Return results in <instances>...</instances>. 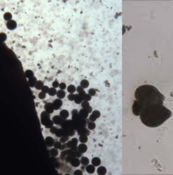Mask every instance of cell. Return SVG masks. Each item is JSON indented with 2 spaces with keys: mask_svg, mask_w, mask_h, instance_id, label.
<instances>
[{
  "mask_svg": "<svg viewBox=\"0 0 173 175\" xmlns=\"http://www.w3.org/2000/svg\"><path fill=\"white\" fill-rule=\"evenodd\" d=\"M135 97L132 111L136 116H140L144 107L157 104H163L165 100L164 95L155 87L150 84H144L137 88Z\"/></svg>",
  "mask_w": 173,
  "mask_h": 175,
  "instance_id": "6da1fadb",
  "label": "cell"
},
{
  "mask_svg": "<svg viewBox=\"0 0 173 175\" xmlns=\"http://www.w3.org/2000/svg\"><path fill=\"white\" fill-rule=\"evenodd\" d=\"M172 111L162 104H157L144 107L140 115L143 124L150 127H156L170 119Z\"/></svg>",
  "mask_w": 173,
  "mask_h": 175,
  "instance_id": "7a4b0ae2",
  "label": "cell"
},
{
  "mask_svg": "<svg viewBox=\"0 0 173 175\" xmlns=\"http://www.w3.org/2000/svg\"><path fill=\"white\" fill-rule=\"evenodd\" d=\"M50 114L46 111H44L41 114V124L44 126L46 128L50 129L53 126L54 122L52 120H50Z\"/></svg>",
  "mask_w": 173,
  "mask_h": 175,
  "instance_id": "3957f363",
  "label": "cell"
},
{
  "mask_svg": "<svg viewBox=\"0 0 173 175\" xmlns=\"http://www.w3.org/2000/svg\"><path fill=\"white\" fill-rule=\"evenodd\" d=\"M63 102L61 99H59V98L56 99L52 103L54 109L55 110H58L60 108V107L63 105Z\"/></svg>",
  "mask_w": 173,
  "mask_h": 175,
  "instance_id": "277c9868",
  "label": "cell"
},
{
  "mask_svg": "<svg viewBox=\"0 0 173 175\" xmlns=\"http://www.w3.org/2000/svg\"><path fill=\"white\" fill-rule=\"evenodd\" d=\"M71 121L72 120H67L65 119L62 124L60 125L62 128L64 130H69V129H73L72 128L71 126Z\"/></svg>",
  "mask_w": 173,
  "mask_h": 175,
  "instance_id": "5b68a950",
  "label": "cell"
},
{
  "mask_svg": "<svg viewBox=\"0 0 173 175\" xmlns=\"http://www.w3.org/2000/svg\"><path fill=\"white\" fill-rule=\"evenodd\" d=\"M77 133L79 135H86L88 136L90 134V132L85 127H80L77 130Z\"/></svg>",
  "mask_w": 173,
  "mask_h": 175,
  "instance_id": "8992f818",
  "label": "cell"
},
{
  "mask_svg": "<svg viewBox=\"0 0 173 175\" xmlns=\"http://www.w3.org/2000/svg\"><path fill=\"white\" fill-rule=\"evenodd\" d=\"M6 26L7 28L9 30H14L17 27V23L14 20H11L9 21H7L6 23Z\"/></svg>",
  "mask_w": 173,
  "mask_h": 175,
  "instance_id": "52a82bcc",
  "label": "cell"
},
{
  "mask_svg": "<svg viewBox=\"0 0 173 175\" xmlns=\"http://www.w3.org/2000/svg\"><path fill=\"white\" fill-rule=\"evenodd\" d=\"M65 120V119H64L60 115H55L52 118V121L54 122V124L57 125H60Z\"/></svg>",
  "mask_w": 173,
  "mask_h": 175,
  "instance_id": "ba28073f",
  "label": "cell"
},
{
  "mask_svg": "<svg viewBox=\"0 0 173 175\" xmlns=\"http://www.w3.org/2000/svg\"><path fill=\"white\" fill-rule=\"evenodd\" d=\"M44 109H45V111H46L47 112L50 113V114H51V113H52L54 110L52 103H50V102L47 103L46 104L44 105Z\"/></svg>",
  "mask_w": 173,
  "mask_h": 175,
  "instance_id": "9c48e42d",
  "label": "cell"
},
{
  "mask_svg": "<svg viewBox=\"0 0 173 175\" xmlns=\"http://www.w3.org/2000/svg\"><path fill=\"white\" fill-rule=\"evenodd\" d=\"M45 141L46 144L48 146V147H52L53 146H54V144L55 143L54 140L51 137H49V136L45 138Z\"/></svg>",
  "mask_w": 173,
  "mask_h": 175,
  "instance_id": "30bf717a",
  "label": "cell"
},
{
  "mask_svg": "<svg viewBox=\"0 0 173 175\" xmlns=\"http://www.w3.org/2000/svg\"><path fill=\"white\" fill-rule=\"evenodd\" d=\"M79 115H80V117L81 118H82V119H86L88 116L89 113L86 110V109L82 108L81 109H80V110L79 111Z\"/></svg>",
  "mask_w": 173,
  "mask_h": 175,
  "instance_id": "8fae6325",
  "label": "cell"
},
{
  "mask_svg": "<svg viewBox=\"0 0 173 175\" xmlns=\"http://www.w3.org/2000/svg\"><path fill=\"white\" fill-rule=\"evenodd\" d=\"M37 81H37V78L34 76L30 78H29V80H28V84H29V86L31 88H33L35 87Z\"/></svg>",
  "mask_w": 173,
  "mask_h": 175,
  "instance_id": "7c38bea8",
  "label": "cell"
},
{
  "mask_svg": "<svg viewBox=\"0 0 173 175\" xmlns=\"http://www.w3.org/2000/svg\"><path fill=\"white\" fill-rule=\"evenodd\" d=\"M70 163H71L72 167H75V168H77V167H78L79 165H80L81 162H80V160L79 159V158L74 157Z\"/></svg>",
  "mask_w": 173,
  "mask_h": 175,
  "instance_id": "4fadbf2b",
  "label": "cell"
},
{
  "mask_svg": "<svg viewBox=\"0 0 173 175\" xmlns=\"http://www.w3.org/2000/svg\"><path fill=\"white\" fill-rule=\"evenodd\" d=\"M78 150L82 153L86 152L87 150V146L85 143H81L78 146Z\"/></svg>",
  "mask_w": 173,
  "mask_h": 175,
  "instance_id": "5bb4252c",
  "label": "cell"
},
{
  "mask_svg": "<svg viewBox=\"0 0 173 175\" xmlns=\"http://www.w3.org/2000/svg\"><path fill=\"white\" fill-rule=\"evenodd\" d=\"M86 171L90 174H92L93 173H94L96 171L95 166H94L93 164L88 165H87V167L86 168Z\"/></svg>",
  "mask_w": 173,
  "mask_h": 175,
  "instance_id": "9a60e30c",
  "label": "cell"
},
{
  "mask_svg": "<svg viewBox=\"0 0 173 175\" xmlns=\"http://www.w3.org/2000/svg\"><path fill=\"white\" fill-rule=\"evenodd\" d=\"M92 164H93L95 167H98L101 164V160L100 158L95 157L93 158L91 160Z\"/></svg>",
  "mask_w": 173,
  "mask_h": 175,
  "instance_id": "2e32d148",
  "label": "cell"
},
{
  "mask_svg": "<svg viewBox=\"0 0 173 175\" xmlns=\"http://www.w3.org/2000/svg\"><path fill=\"white\" fill-rule=\"evenodd\" d=\"M81 119V117H80V115H79V113H75V114L72 115V120L74 121L78 125V122H79V121H80Z\"/></svg>",
  "mask_w": 173,
  "mask_h": 175,
  "instance_id": "e0dca14e",
  "label": "cell"
},
{
  "mask_svg": "<svg viewBox=\"0 0 173 175\" xmlns=\"http://www.w3.org/2000/svg\"><path fill=\"white\" fill-rule=\"evenodd\" d=\"M59 115L64 119H67L69 116V112L67 110L63 109L60 112Z\"/></svg>",
  "mask_w": 173,
  "mask_h": 175,
  "instance_id": "ac0fdd59",
  "label": "cell"
},
{
  "mask_svg": "<svg viewBox=\"0 0 173 175\" xmlns=\"http://www.w3.org/2000/svg\"><path fill=\"white\" fill-rule=\"evenodd\" d=\"M107 169L105 167L103 166H101L99 167L97 169V173L100 175H104L106 174Z\"/></svg>",
  "mask_w": 173,
  "mask_h": 175,
  "instance_id": "d6986e66",
  "label": "cell"
},
{
  "mask_svg": "<svg viewBox=\"0 0 173 175\" xmlns=\"http://www.w3.org/2000/svg\"><path fill=\"white\" fill-rule=\"evenodd\" d=\"M83 101V98L78 93L75 94V98L74 100V102H75V103L77 104H81Z\"/></svg>",
  "mask_w": 173,
  "mask_h": 175,
  "instance_id": "ffe728a7",
  "label": "cell"
},
{
  "mask_svg": "<svg viewBox=\"0 0 173 175\" xmlns=\"http://www.w3.org/2000/svg\"><path fill=\"white\" fill-rule=\"evenodd\" d=\"M81 163L83 166H87L90 163V160L86 157H82L80 160Z\"/></svg>",
  "mask_w": 173,
  "mask_h": 175,
  "instance_id": "44dd1931",
  "label": "cell"
},
{
  "mask_svg": "<svg viewBox=\"0 0 173 175\" xmlns=\"http://www.w3.org/2000/svg\"><path fill=\"white\" fill-rule=\"evenodd\" d=\"M43 86H44L43 82L42 81L39 80V81H37V82L35 85V88H36V89L38 90H42V88L43 87Z\"/></svg>",
  "mask_w": 173,
  "mask_h": 175,
  "instance_id": "7402d4cb",
  "label": "cell"
},
{
  "mask_svg": "<svg viewBox=\"0 0 173 175\" xmlns=\"http://www.w3.org/2000/svg\"><path fill=\"white\" fill-rule=\"evenodd\" d=\"M57 95V97H58V98L62 99H63L65 97V93L64 90H60V89L58 91Z\"/></svg>",
  "mask_w": 173,
  "mask_h": 175,
  "instance_id": "603a6c76",
  "label": "cell"
},
{
  "mask_svg": "<svg viewBox=\"0 0 173 175\" xmlns=\"http://www.w3.org/2000/svg\"><path fill=\"white\" fill-rule=\"evenodd\" d=\"M67 91L70 93H74L76 91V87L73 84H70L67 88Z\"/></svg>",
  "mask_w": 173,
  "mask_h": 175,
  "instance_id": "cb8c5ba5",
  "label": "cell"
},
{
  "mask_svg": "<svg viewBox=\"0 0 173 175\" xmlns=\"http://www.w3.org/2000/svg\"><path fill=\"white\" fill-rule=\"evenodd\" d=\"M4 19L7 21H9L12 20V15L10 12H6L4 14Z\"/></svg>",
  "mask_w": 173,
  "mask_h": 175,
  "instance_id": "d4e9b609",
  "label": "cell"
},
{
  "mask_svg": "<svg viewBox=\"0 0 173 175\" xmlns=\"http://www.w3.org/2000/svg\"><path fill=\"white\" fill-rule=\"evenodd\" d=\"M90 83L86 79H83L80 82V86L84 89H86L88 87Z\"/></svg>",
  "mask_w": 173,
  "mask_h": 175,
  "instance_id": "484cf974",
  "label": "cell"
},
{
  "mask_svg": "<svg viewBox=\"0 0 173 175\" xmlns=\"http://www.w3.org/2000/svg\"><path fill=\"white\" fill-rule=\"evenodd\" d=\"M88 136L80 135L79 138V140L81 143H86L88 141Z\"/></svg>",
  "mask_w": 173,
  "mask_h": 175,
  "instance_id": "4316f807",
  "label": "cell"
},
{
  "mask_svg": "<svg viewBox=\"0 0 173 175\" xmlns=\"http://www.w3.org/2000/svg\"><path fill=\"white\" fill-rule=\"evenodd\" d=\"M25 75L27 78H32V77H34V73L33 72H32V70H30V69H27L25 72Z\"/></svg>",
  "mask_w": 173,
  "mask_h": 175,
  "instance_id": "83f0119b",
  "label": "cell"
},
{
  "mask_svg": "<svg viewBox=\"0 0 173 175\" xmlns=\"http://www.w3.org/2000/svg\"><path fill=\"white\" fill-rule=\"evenodd\" d=\"M50 154L51 157H57L58 154V151L56 148H52L50 150Z\"/></svg>",
  "mask_w": 173,
  "mask_h": 175,
  "instance_id": "f1b7e54d",
  "label": "cell"
},
{
  "mask_svg": "<svg viewBox=\"0 0 173 175\" xmlns=\"http://www.w3.org/2000/svg\"><path fill=\"white\" fill-rule=\"evenodd\" d=\"M57 92L58 91H57V89H56V88L52 87V88H50L48 94L50 96H54L55 95H57Z\"/></svg>",
  "mask_w": 173,
  "mask_h": 175,
  "instance_id": "f546056e",
  "label": "cell"
},
{
  "mask_svg": "<svg viewBox=\"0 0 173 175\" xmlns=\"http://www.w3.org/2000/svg\"><path fill=\"white\" fill-rule=\"evenodd\" d=\"M55 134L57 137H58V138H61L62 137H63L64 136V129L62 128L58 129Z\"/></svg>",
  "mask_w": 173,
  "mask_h": 175,
  "instance_id": "4dcf8cb0",
  "label": "cell"
},
{
  "mask_svg": "<svg viewBox=\"0 0 173 175\" xmlns=\"http://www.w3.org/2000/svg\"><path fill=\"white\" fill-rule=\"evenodd\" d=\"M86 124V121L85 119H82V118H81L80 121H79V122H78L79 127H85Z\"/></svg>",
  "mask_w": 173,
  "mask_h": 175,
  "instance_id": "1f68e13d",
  "label": "cell"
},
{
  "mask_svg": "<svg viewBox=\"0 0 173 175\" xmlns=\"http://www.w3.org/2000/svg\"><path fill=\"white\" fill-rule=\"evenodd\" d=\"M96 124L95 123V122L93 121H90L88 123V129L90 130H94L96 128Z\"/></svg>",
  "mask_w": 173,
  "mask_h": 175,
  "instance_id": "d6a6232c",
  "label": "cell"
},
{
  "mask_svg": "<svg viewBox=\"0 0 173 175\" xmlns=\"http://www.w3.org/2000/svg\"><path fill=\"white\" fill-rule=\"evenodd\" d=\"M67 156V150H63V151L61 152V154H60V158L62 160H64Z\"/></svg>",
  "mask_w": 173,
  "mask_h": 175,
  "instance_id": "836d02e7",
  "label": "cell"
},
{
  "mask_svg": "<svg viewBox=\"0 0 173 175\" xmlns=\"http://www.w3.org/2000/svg\"><path fill=\"white\" fill-rule=\"evenodd\" d=\"M69 139V136H63L61 138H60L59 141L62 144H64L66 142L68 141Z\"/></svg>",
  "mask_w": 173,
  "mask_h": 175,
  "instance_id": "e575fe53",
  "label": "cell"
},
{
  "mask_svg": "<svg viewBox=\"0 0 173 175\" xmlns=\"http://www.w3.org/2000/svg\"><path fill=\"white\" fill-rule=\"evenodd\" d=\"M90 106V103H89L88 101H83L81 103V106L83 108L86 109Z\"/></svg>",
  "mask_w": 173,
  "mask_h": 175,
  "instance_id": "d590c367",
  "label": "cell"
},
{
  "mask_svg": "<svg viewBox=\"0 0 173 175\" xmlns=\"http://www.w3.org/2000/svg\"><path fill=\"white\" fill-rule=\"evenodd\" d=\"M62 143L61 142H60V141H59V142H58V141L55 142L54 143V146H54V147L55 148H56V149H60V147H61V146L62 145Z\"/></svg>",
  "mask_w": 173,
  "mask_h": 175,
  "instance_id": "8d00e7d4",
  "label": "cell"
},
{
  "mask_svg": "<svg viewBox=\"0 0 173 175\" xmlns=\"http://www.w3.org/2000/svg\"><path fill=\"white\" fill-rule=\"evenodd\" d=\"M67 155L71 156V157H76L75 152L74 151H73L71 149L67 150Z\"/></svg>",
  "mask_w": 173,
  "mask_h": 175,
  "instance_id": "74e56055",
  "label": "cell"
},
{
  "mask_svg": "<svg viewBox=\"0 0 173 175\" xmlns=\"http://www.w3.org/2000/svg\"><path fill=\"white\" fill-rule=\"evenodd\" d=\"M0 36H1V40L3 42H5L6 41L7 38V36L5 33L1 32V34H0Z\"/></svg>",
  "mask_w": 173,
  "mask_h": 175,
  "instance_id": "f35d334b",
  "label": "cell"
},
{
  "mask_svg": "<svg viewBox=\"0 0 173 175\" xmlns=\"http://www.w3.org/2000/svg\"><path fill=\"white\" fill-rule=\"evenodd\" d=\"M75 98V94H74V93L70 94L68 95V99L71 101H74Z\"/></svg>",
  "mask_w": 173,
  "mask_h": 175,
  "instance_id": "ab89813d",
  "label": "cell"
},
{
  "mask_svg": "<svg viewBox=\"0 0 173 175\" xmlns=\"http://www.w3.org/2000/svg\"><path fill=\"white\" fill-rule=\"evenodd\" d=\"M91 97L92 96L89 94H86L84 97L83 98V101H90L91 100Z\"/></svg>",
  "mask_w": 173,
  "mask_h": 175,
  "instance_id": "60d3db41",
  "label": "cell"
},
{
  "mask_svg": "<svg viewBox=\"0 0 173 175\" xmlns=\"http://www.w3.org/2000/svg\"><path fill=\"white\" fill-rule=\"evenodd\" d=\"M92 114L93 115H94L97 119H98V118H99L101 116V113L99 111V110H95L93 111L92 113Z\"/></svg>",
  "mask_w": 173,
  "mask_h": 175,
  "instance_id": "b9f144b4",
  "label": "cell"
},
{
  "mask_svg": "<svg viewBox=\"0 0 173 175\" xmlns=\"http://www.w3.org/2000/svg\"><path fill=\"white\" fill-rule=\"evenodd\" d=\"M88 94H90L91 96H93L96 94V91L94 89H90L88 90Z\"/></svg>",
  "mask_w": 173,
  "mask_h": 175,
  "instance_id": "7bdbcfd3",
  "label": "cell"
},
{
  "mask_svg": "<svg viewBox=\"0 0 173 175\" xmlns=\"http://www.w3.org/2000/svg\"><path fill=\"white\" fill-rule=\"evenodd\" d=\"M49 89L50 88L47 86H44L42 88V89L41 91H42V92L45 93V94H47V93H48Z\"/></svg>",
  "mask_w": 173,
  "mask_h": 175,
  "instance_id": "ee69618b",
  "label": "cell"
},
{
  "mask_svg": "<svg viewBox=\"0 0 173 175\" xmlns=\"http://www.w3.org/2000/svg\"><path fill=\"white\" fill-rule=\"evenodd\" d=\"M46 94L45 93L43 92H41L39 93V95H38V97H39V98L40 99H44L45 98H46Z\"/></svg>",
  "mask_w": 173,
  "mask_h": 175,
  "instance_id": "f6af8a7d",
  "label": "cell"
},
{
  "mask_svg": "<svg viewBox=\"0 0 173 175\" xmlns=\"http://www.w3.org/2000/svg\"><path fill=\"white\" fill-rule=\"evenodd\" d=\"M74 157H71V156H70V155H67L66 157H65V161L67 163H71V161L72 160V159L74 158Z\"/></svg>",
  "mask_w": 173,
  "mask_h": 175,
  "instance_id": "bcb514c9",
  "label": "cell"
},
{
  "mask_svg": "<svg viewBox=\"0 0 173 175\" xmlns=\"http://www.w3.org/2000/svg\"><path fill=\"white\" fill-rule=\"evenodd\" d=\"M67 144V147L69 148H71L73 146L75 145H74V143H73V142L72 141V140H70V141H69L67 142V143H66Z\"/></svg>",
  "mask_w": 173,
  "mask_h": 175,
  "instance_id": "7dc6e473",
  "label": "cell"
},
{
  "mask_svg": "<svg viewBox=\"0 0 173 175\" xmlns=\"http://www.w3.org/2000/svg\"><path fill=\"white\" fill-rule=\"evenodd\" d=\"M59 88L60 90H64V89L67 88V85L64 83H61L59 84Z\"/></svg>",
  "mask_w": 173,
  "mask_h": 175,
  "instance_id": "c3c4849f",
  "label": "cell"
},
{
  "mask_svg": "<svg viewBox=\"0 0 173 175\" xmlns=\"http://www.w3.org/2000/svg\"><path fill=\"white\" fill-rule=\"evenodd\" d=\"M57 130H58V129H57V127L53 126L52 127H51V128L50 129V133L51 134H55V133H56V132H57Z\"/></svg>",
  "mask_w": 173,
  "mask_h": 175,
  "instance_id": "681fc988",
  "label": "cell"
},
{
  "mask_svg": "<svg viewBox=\"0 0 173 175\" xmlns=\"http://www.w3.org/2000/svg\"><path fill=\"white\" fill-rule=\"evenodd\" d=\"M96 119H97V118L92 114H91L90 116V118H89V120H90V121H93V122H95L96 120Z\"/></svg>",
  "mask_w": 173,
  "mask_h": 175,
  "instance_id": "f907efd6",
  "label": "cell"
},
{
  "mask_svg": "<svg viewBox=\"0 0 173 175\" xmlns=\"http://www.w3.org/2000/svg\"><path fill=\"white\" fill-rule=\"evenodd\" d=\"M75 157H77V158H80L82 157V153L79 151L78 150H77L75 152Z\"/></svg>",
  "mask_w": 173,
  "mask_h": 175,
  "instance_id": "816d5d0a",
  "label": "cell"
},
{
  "mask_svg": "<svg viewBox=\"0 0 173 175\" xmlns=\"http://www.w3.org/2000/svg\"><path fill=\"white\" fill-rule=\"evenodd\" d=\"M59 83H58V81H54L53 83H52V87L53 88H58L59 87Z\"/></svg>",
  "mask_w": 173,
  "mask_h": 175,
  "instance_id": "f5cc1de1",
  "label": "cell"
},
{
  "mask_svg": "<svg viewBox=\"0 0 173 175\" xmlns=\"http://www.w3.org/2000/svg\"><path fill=\"white\" fill-rule=\"evenodd\" d=\"M76 91L78 93H80L84 90V88H83L81 86H78L76 88Z\"/></svg>",
  "mask_w": 173,
  "mask_h": 175,
  "instance_id": "db71d44e",
  "label": "cell"
},
{
  "mask_svg": "<svg viewBox=\"0 0 173 175\" xmlns=\"http://www.w3.org/2000/svg\"><path fill=\"white\" fill-rule=\"evenodd\" d=\"M74 174L75 175H83V172L80 169H77L74 172Z\"/></svg>",
  "mask_w": 173,
  "mask_h": 175,
  "instance_id": "11a10c76",
  "label": "cell"
},
{
  "mask_svg": "<svg viewBox=\"0 0 173 175\" xmlns=\"http://www.w3.org/2000/svg\"><path fill=\"white\" fill-rule=\"evenodd\" d=\"M71 140L73 142V143H74V145H77V144L78 143V140L77 139V138H74L72 139Z\"/></svg>",
  "mask_w": 173,
  "mask_h": 175,
  "instance_id": "9f6ffc18",
  "label": "cell"
},
{
  "mask_svg": "<svg viewBox=\"0 0 173 175\" xmlns=\"http://www.w3.org/2000/svg\"><path fill=\"white\" fill-rule=\"evenodd\" d=\"M86 110L88 111V112L89 113H90L92 111V108L90 106L89 107H88L87 108H86Z\"/></svg>",
  "mask_w": 173,
  "mask_h": 175,
  "instance_id": "6f0895ef",
  "label": "cell"
},
{
  "mask_svg": "<svg viewBox=\"0 0 173 175\" xmlns=\"http://www.w3.org/2000/svg\"><path fill=\"white\" fill-rule=\"evenodd\" d=\"M67 147V144H64H64H62L61 147H60V150H64L65 149V148Z\"/></svg>",
  "mask_w": 173,
  "mask_h": 175,
  "instance_id": "680465c9",
  "label": "cell"
},
{
  "mask_svg": "<svg viewBox=\"0 0 173 175\" xmlns=\"http://www.w3.org/2000/svg\"><path fill=\"white\" fill-rule=\"evenodd\" d=\"M73 151H74V152H75V151H76L77 150H78V147H77V145H74L73 146V147L71 148Z\"/></svg>",
  "mask_w": 173,
  "mask_h": 175,
  "instance_id": "91938a15",
  "label": "cell"
},
{
  "mask_svg": "<svg viewBox=\"0 0 173 175\" xmlns=\"http://www.w3.org/2000/svg\"><path fill=\"white\" fill-rule=\"evenodd\" d=\"M72 115L75 114V113H79V111H78V110L76 109H74L72 110Z\"/></svg>",
  "mask_w": 173,
  "mask_h": 175,
  "instance_id": "94428289",
  "label": "cell"
}]
</instances>
